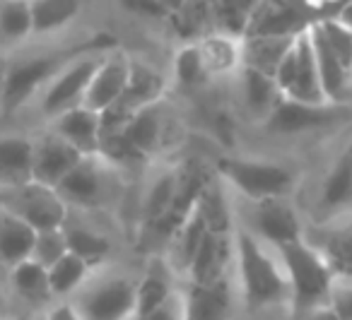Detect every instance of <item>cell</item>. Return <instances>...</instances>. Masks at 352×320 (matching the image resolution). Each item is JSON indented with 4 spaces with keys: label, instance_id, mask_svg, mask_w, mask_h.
<instances>
[{
    "label": "cell",
    "instance_id": "obj_34",
    "mask_svg": "<svg viewBox=\"0 0 352 320\" xmlns=\"http://www.w3.org/2000/svg\"><path fill=\"white\" fill-rule=\"evenodd\" d=\"M198 212L203 214L208 224V231L222 233V236H232V217H230V205H227L225 195L217 190V185L208 183L198 200Z\"/></svg>",
    "mask_w": 352,
    "mask_h": 320
},
{
    "label": "cell",
    "instance_id": "obj_5",
    "mask_svg": "<svg viewBox=\"0 0 352 320\" xmlns=\"http://www.w3.org/2000/svg\"><path fill=\"white\" fill-rule=\"evenodd\" d=\"M275 82H278L283 97L289 99V102L314 104V106L328 104L321 87V78H318V65L309 32L297 36L292 51L287 54V58L283 60L278 75H275Z\"/></svg>",
    "mask_w": 352,
    "mask_h": 320
},
{
    "label": "cell",
    "instance_id": "obj_39",
    "mask_svg": "<svg viewBox=\"0 0 352 320\" xmlns=\"http://www.w3.org/2000/svg\"><path fill=\"white\" fill-rule=\"evenodd\" d=\"M135 320H186V306H184V294L176 291L164 306H160L157 310L152 313L142 315V318H135Z\"/></svg>",
    "mask_w": 352,
    "mask_h": 320
},
{
    "label": "cell",
    "instance_id": "obj_16",
    "mask_svg": "<svg viewBox=\"0 0 352 320\" xmlns=\"http://www.w3.org/2000/svg\"><path fill=\"white\" fill-rule=\"evenodd\" d=\"M186 320H230L232 315V289L230 282L215 284H188L184 291Z\"/></svg>",
    "mask_w": 352,
    "mask_h": 320
},
{
    "label": "cell",
    "instance_id": "obj_13",
    "mask_svg": "<svg viewBox=\"0 0 352 320\" xmlns=\"http://www.w3.org/2000/svg\"><path fill=\"white\" fill-rule=\"evenodd\" d=\"M307 241L328 262L336 282H352V219L328 224Z\"/></svg>",
    "mask_w": 352,
    "mask_h": 320
},
{
    "label": "cell",
    "instance_id": "obj_8",
    "mask_svg": "<svg viewBox=\"0 0 352 320\" xmlns=\"http://www.w3.org/2000/svg\"><path fill=\"white\" fill-rule=\"evenodd\" d=\"M75 58L65 54L51 56H32V58L15 60L10 68H6V82L0 92V102L6 108H17L30 102L32 94L44 92L46 84L60 73Z\"/></svg>",
    "mask_w": 352,
    "mask_h": 320
},
{
    "label": "cell",
    "instance_id": "obj_3",
    "mask_svg": "<svg viewBox=\"0 0 352 320\" xmlns=\"http://www.w3.org/2000/svg\"><path fill=\"white\" fill-rule=\"evenodd\" d=\"M70 301L82 320H135L138 282L123 275H92Z\"/></svg>",
    "mask_w": 352,
    "mask_h": 320
},
{
    "label": "cell",
    "instance_id": "obj_28",
    "mask_svg": "<svg viewBox=\"0 0 352 320\" xmlns=\"http://www.w3.org/2000/svg\"><path fill=\"white\" fill-rule=\"evenodd\" d=\"M89 277H92V267L85 260H80L78 255L68 253L63 260H58L49 270L51 294H54V299L70 301L85 284H87Z\"/></svg>",
    "mask_w": 352,
    "mask_h": 320
},
{
    "label": "cell",
    "instance_id": "obj_37",
    "mask_svg": "<svg viewBox=\"0 0 352 320\" xmlns=\"http://www.w3.org/2000/svg\"><path fill=\"white\" fill-rule=\"evenodd\" d=\"M318 34L326 39V44L333 49V54L340 58V63L352 73V32L340 20H326L314 25Z\"/></svg>",
    "mask_w": 352,
    "mask_h": 320
},
{
    "label": "cell",
    "instance_id": "obj_1",
    "mask_svg": "<svg viewBox=\"0 0 352 320\" xmlns=\"http://www.w3.org/2000/svg\"><path fill=\"white\" fill-rule=\"evenodd\" d=\"M234 251L246 306L263 308V306H278L289 301V284L278 251L270 253L268 246L246 229L236 231Z\"/></svg>",
    "mask_w": 352,
    "mask_h": 320
},
{
    "label": "cell",
    "instance_id": "obj_4",
    "mask_svg": "<svg viewBox=\"0 0 352 320\" xmlns=\"http://www.w3.org/2000/svg\"><path fill=\"white\" fill-rule=\"evenodd\" d=\"M220 174L251 203L263 200H285L292 190L294 174L280 164L254 159H225L220 161Z\"/></svg>",
    "mask_w": 352,
    "mask_h": 320
},
{
    "label": "cell",
    "instance_id": "obj_36",
    "mask_svg": "<svg viewBox=\"0 0 352 320\" xmlns=\"http://www.w3.org/2000/svg\"><path fill=\"white\" fill-rule=\"evenodd\" d=\"M174 75L184 87H198L208 75V68L203 63V54L198 49V44H186L174 60Z\"/></svg>",
    "mask_w": 352,
    "mask_h": 320
},
{
    "label": "cell",
    "instance_id": "obj_10",
    "mask_svg": "<svg viewBox=\"0 0 352 320\" xmlns=\"http://www.w3.org/2000/svg\"><path fill=\"white\" fill-rule=\"evenodd\" d=\"M249 224L251 227L246 229V231H251L258 241H263L265 246H270L273 251L304 238L297 212H294L285 200L251 203Z\"/></svg>",
    "mask_w": 352,
    "mask_h": 320
},
{
    "label": "cell",
    "instance_id": "obj_12",
    "mask_svg": "<svg viewBox=\"0 0 352 320\" xmlns=\"http://www.w3.org/2000/svg\"><path fill=\"white\" fill-rule=\"evenodd\" d=\"M131 63L133 60L121 51L104 54L102 63L92 78V84L85 94L82 106L94 113H104L107 108H111L126 92L128 78H131Z\"/></svg>",
    "mask_w": 352,
    "mask_h": 320
},
{
    "label": "cell",
    "instance_id": "obj_26",
    "mask_svg": "<svg viewBox=\"0 0 352 320\" xmlns=\"http://www.w3.org/2000/svg\"><path fill=\"white\" fill-rule=\"evenodd\" d=\"M176 190H179V171H164L150 183L142 200V224L145 229H152L169 214L171 205L176 200Z\"/></svg>",
    "mask_w": 352,
    "mask_h": 320
},
{
    "label": "cell",
    "instance_id": "obj_32",
    "mask_svg": "<svg viewBox=\"0 0 352 320\" xmlns=\"http://www.w3.org/2000/svg\"><path fill=\"white\" fill-rule=\"evenodd\" d=\"M198 49L203 54V63L208 68V75L230 73L236 63H241L239 39H230V36L222 34L203 36V41H198Z\"/></svg>",
    "mask_w": 352,
    "mask_h": 320
},
{
    "label": "cell",
    "instance_id": "obj_31",
    "mask_svg": "<svg viewBox=\"0 0 352 320\" xmlns=\"http://www.w3.org/2000/svg\"><path fill=\"white\" fill-rule=\"evenodd\" d=\"M82 5L70 0H36L32 3V22H34V36L56 34L68 27L80 15Z\"/></svg>",
    "mask_w": 352,
    "mask_h": 320
},
{
    "label": "cell",
    "instance_id": "obj_24",
    "mask_svg": "<svg viewBox=\"0 0 352 320\" xmlns=\"http://www.w3.org/2000/svg\"><path fill=\"white\" fill-rule=\"evenodd\" d=\"M241 94L244 102L256 116L268 121L273 116V111L278 108V104L283 102V92H280L278 82L268 75H261L256 70H241Z\"/></svg>",
    "mask_w": 352,
    "mask_h": 320
},
{
    "label": "cell",
    "instance_id": "obj_20",
    "mask_svg": "<svg viewBox=\"0 0 352 320\" xmlns=\"http://www.w3.org/2000/svg\"><path fill=\"white\" fill-rule=\"evenodd\" d=\"M294 41L297 39H283V36H246L241 39V65L275 80Z\"/></svg>",
    "mask_w": 352,
    "mask_h": 320
},
{
    "label": "cell",
    "instance_id": "obj_27",
    "mask_svg": "<svg viewBox=\"0 0 352 320\" xmlns=\"http://www.w3.org/2000/svg\"><path fill=\"white\" fill-rule=\"evenodd\" d=\"M65 238H68V248L73 255L85 260L89 267H99L109 255H111V241L104 236L102 231L85 227V224H70L65 222L63 227Z\"/></svg>",
    "mask_w": 352,
    "mask_h": 320
},
{
    "label": "cell",
    "instance_id": "obj_19",
    "mask_svg": "<svg viewBox=\"0 0 352 320\" xmlns=\"http://www.w3.org/2000/svg\"><path fill=\"white\" fill-rule=\"evenodd\" d=\"M314 44V56H316V65H318V78H321V87L326 94L328 104H340L342 99L350 92V82H352V73L340 63L333 49L326 44L321 34H318L316 27L309 30Z\"/></svg>",
    "mask_w": 352,
    "mask_h": 320
},
{
    "label": "cell",
    "instance_id": "obj_29",
    "mask_svg": "<svg viewBox=\"0 0 352 320\" xmlns=\"http://www.w3.org/2000/svg\"><path fill=\"white\" fill-rule=\"evenodd\" d=\"M34 36V22H32V3H0V49L25 44Z\"/></svg>",
    "mask_w": 352,
    "mask_h": 320
},
{
    "label": "cell",
    "instance_id": "obj_44",
    "mask_svg": "<svg viewBox=\"0 0 352 320\" xmlns=\"http://www.w3.org/2000/svg\"><path fill=\"white\" fill-rule=\"evenodd\" d=\"M6 205V190H0V207Z\"/></svg>",
    "mask_w": 352,
    "mask_h": 320
},
{
    "label": "cell",
    "instance_id": "obj_30",
    "mask_svg": "<svg viewBox=\"0 0 352 320\" xmlns=\"http://www.w3.org/2000/svg\"><path fill=\"white\" fill-rule=\"evenodd\" d=\"M321 200L323 207L333 209V212L352 207V145L333 164L326 183H323Z\"/></svg>",
    "mask_w": 352,
    "mask_h": 320
},
{
    "label": "cell",
    "instance_id": "obj_21",
    "mask_svg": "<svg viewBox=\"0 0 352 320\" xmlns=\"http://www.w3.org/2000/svg\"><path fill=\"white\" fill-rule=\"evenodd\" d=\"M36 231L20 217L0 207V265L15 267L30 260L34 251Z\"/></svg>",
    "mask_w": 352,
    "mask_h": 320
},
{
    "label": "cell",
    "instance_id": "obj_6",
    "mask_svg": "<svg viewBox=\"0 0 352 320\" xmlns=\"http://www.w3.org/2000/svg\"><path fill=\"white\" fill-rule=\"evenodd\" d=\"M104 54H82L68 63L41 92L39 108L51 123L63 113L73 111V108L82 106L85 94H87L92 78L97 73L99 63H102Z\"/></svg>",
    "mask_w": 352,
    "mask_h": 320
},
{
    "label": "cell",
    "instance_id": "obj_38",
    "mask_svg": "<svg viewBox=\"0 0 352 320\" xmlns=\"http://www.w3.org/2000/svg\"><path fill=\"white\" fill-rule=\"evenodd\" d=\"M331 308L340 320H352V282H336L331 294Z\"/></svg>",
    "mask_w": 352,
    "mask_h": 320
},
{
    "label": "cell",
    "instance_id": "obj_33",
    "mask_svg": "<svg viewBox=\"0 0 352 320\" xmlns=\"http://www.w3.org/2000/svg\"><path fill=\"white\" fill-rule=\"evenodd\" d=\"M169 275H171V270H169V265H166V270H147V275L138 282L135 318H142V315L157 310L176 294L174 286H171Z\"/></svg>",
    "mask_w": 352,
    "mask_h": 320
},
{
    "label": "cell",
    "instance_id": "obj_2",
    "mask_svg": "<svg viewBox=\"0 0 352 320\" xmlns=\"http://www.w3.org/2000/svg\"><path fill=\"white\" fill-rule=\"evenodd\" d=\"M278 255L283 262L285 277H287L289 304H292L294 315H304L331 306L336 277H333L328 262L321 258V253L307 238L278 248Z\"/></svg>",
    "mask_w": 352,
    "mask_h": 320
},
{
    "label": "cell",
    "instance_id": "obj_15",
    "mask_svg": "<svg viewBox=\"0 0 352 320\" xmlns=\"http://www.w3.org/2000/svg\"><path fill=\"white\" fill-rule=\"evenodd\" d=\"M338 106L333 104H321V106H314V104H299L283 99L278 104V108L273 111V116L268 118V128L275 133H302L311 130V128H321L326 123L336 121Z\"/></svg>",
    "mask_w": 352,
    "mask_h": 320
},
{
    "label": "cell",
    "instance_id": "obj_46",
    "mask_svg": "<svg viewBox=\"0 0 352 320\" xmlns=\"http://www.w3.org/2000/svg\"><path fill=\"white\" fill-rule=\"evenodd\" d=\"M8 320H22V318H8Z\"/></svg>",
    "mask_w": 352,
    "mask_h": 320
},
{
    "label": "cell",
    "instance_id": "obj_9",
    "mask_svg": "<svg viewBox=\"0 0 352 320\" xmlns=\"http://www.w3.org/2000/svg\"><path fill=\"white\" fill-rule=\"evenodd\" d=\"M111 174L102 157H85L80 166L58 185V195L63 203L80 209H99L111 198Z\"/></svg>",
    "mask_w": 352,
    "mask_h": 320
},
{
    "label": "cell",
    "instance_id": "obj_23",
    "mask_svg": "<svg viewBox=\"0 0 352 320\" xmlns=\"http://www.w3.org/2000/svg\"><path fill=\"white\" fill-rule=\"evenodd\" d=\"M8 284H10V289L22 301H27L30 306H36V308L54 301L51 284H49V270L34 260H25L12 267L10 277H8Z\"/></svg>",
    "mask_w": 352,
    "mask_h": 320
},
{
    "label": "cell",
    "instance_id": "obj_35",
    "mask_svg": "<svg viewBox=\"0 0 352 320\" xmlns=\"http://www.w3.org/2000/svg\"><path fill=\"white\" fill-rule=\"evenodd\" d=\"M70 253L68 238H65L63 229H51V231H36L34 251H32L30 260L39 262L41 267L51 270L58 260H63Z\"/></svg>",
    "mask_w": 352,
    "mask_h": 320
},
{
    "label": "cell",
    "instance_id": "obj_11",
    "mask_svg": "<svg viewBox=\"0 0 352 320\" xmlns=\"http://www.w3.org/2000/svg\"><path fill=\"white\" fill-rule=\"evenodd\" d=\"M85 157L65 142L56 130H49L34 140V159H32V181L56 188L73 174Z\"/></svg>",
    "mask_w": 352,
    "mask_h": 320
},
{
    "label": "cell",
    "instance_id": "obj_22",
    "mask_svg": "<svg viewBox=\"0 0 352 320\" xmlns=\"http://www.w3.org/2000/svg\"><path fill=\"white\" fill-rule=\"evenodd\" d=\"M206 236H208V224L196 207V212L188 217V222L184 224V227L176 231V236L169 241V260H166L169 270L182 272V275L188 277V270H191V265H193V260H196Z\"/></svg>",
    "mask_w": 352,
    "mask_h": 320
},
{
    "label": "cell",
    "instance_id": "obj_43",
    "mask_svg": "<svg viewBox=\"0 0 352 320\" xmlns=\"http://www.w3.org/2000/svg\"><path fill=\"white\" fill-rule=\"evenodd\" d=\"M3 306H6V289L0 284V310H3Z\"/></svg>",
    "mask_w": 352,
    "mask_h": 320
},
{
    "label": "cell",
    "instance_id": "obj_42",
    "mask_svg": "<svg viewBox=\"0 0 352 320\" xmlns=\"http://www.w3.org/2000/svg\"><path fill=\"white\" fill-rule=\"evenodd\" d=\"M338 20H340L342 25H345L347 30L352 32V3H345V5H342V10H340V17H338Z\"/></svg>",
    "mask_w": 352,
    "mask_h": 320
},
{
    "label": "cell",
    "instance_id": "obj_17",
    "mask_svg": "<svg viewBox=\"0 0 352 320\" xmlns=\"http://www.w3.org/2000/svg\"><path fill=\"white\" fill-rule=\"evenodd\" d=\"M232 236L208 231L191 270H188V284H215L227 279V265L232 260Z\"/></svg>",
    "mask_w": 352,
    "mask_h": 320
},
{
    "label": "cell",
    "instance_id": "obj_41",
    "mask_svg": "<svg viewBox=\"0 0 352 320\" xmlns=\"http://www.w3.org/2000/svg\"><path fill=\"white\" fill-rule=\"evenodd\" d=\"M294 320H340L336 313H333L331 306L326 308H318V310H311V313H304V315H294Z\"/></svg>",
    "mask_w": 352,
    "mask_h": 320
},
{
    "label": "cell",
    "instance_id": "obj_18",
    "mask_svg": "<svg viewBox=\"0 0 352 320\" xmlns=\"http://www.w3.org/2000/svg\"><path fill=\"white\" fill-rule=\"evenodd\" d=\"M34 140L22 135L0 137V190H10L32 181Z\"/></svg>",
    "mask_w": 352,
    "mask_h": 320
},
{
    "label": "cell",
    "instance_id": "obj_40",
    "mask_svg": "<svg viewBox=\"0 0 352 320\" xmlns=\"http://www.w3.org/2000/svg\"><path fill=\"white\" fill-rule=\"evenodd\" d=\"M46 320H82V315L78 313L73 301H58L46 310Z\"/></svg>",
    "mask_w": 352,
    "mask_h": 320
},
{
    "label": "cell",
    "instance_id": "obj_45",
    "mask_svg": "<svg viewBox=\"0 0 352 320\" xmlns=\"http://www.w3.org/2000/svg\"><path fill=\"white\" fill-rule=\"evenodd\" d=\"M32 320H46V313H41V315H34Z\"/></svg>",
    "mask_w": 352,
    "mask_h": 320
},
{
    "label": "cell",
    "instance_id": "obj_7",
    "mask_svg": "<svg viewBox=\"0 0 352 320\" xmlns=\"http://www.w3.org/2000/svg\"><path fill=\"white\" fill-rule=\"evenodd\" d=\"M3 207L30 224L34 231L63 229L65 222H68V205L63 203L58 190L34 183V181L6 190V205Z\"/></svg>",
    "mask_w": 352,
    "mask_h": 320
},
{
    "label": "cell",
    "instance_id": "obj_25",
    "mask_svg": "<svg viewBox=\"0 0 352 320\" xmlns=\"http://www.w3.org/2000/svg\"><path fill=\"white\" fill-rule=\"evenodd\" d=\"M123 135L128 137V142H131L142 157L155 155V152L164 145V116H162L160 104L138 113L126 126Z\"/></svg>",
    "mask_w": 352,
    "mask_h": 320
},
{
    "label": "cell",
    "instance_id": "obj_14",
    "mask_svg": "<svg viewBox=\"0 0 352 320\" xmlns=\"http://www.w3.org/2000/svg\"><path fill=\"white\" fill-rule=\"evenodd\" d=\"M51 130H56L65 142H70L82 157H99V145H102V113H94L85 106H78L73 111L56 118Z\"/></svg>",
    "mask_w": 352,
    "mask_h": 320
}]
</instances>
